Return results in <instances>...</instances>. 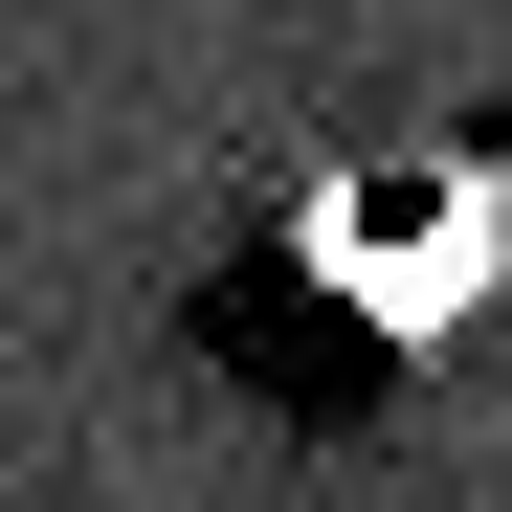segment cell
I'll return each mask as SVG.
<instances>
[{"mask_svg":"<svg viewBox=\"0 0 512 512\" xmlns=\"http://www.w3.org/2000/svg\"><path fill=\"white\" fill-rule=\"evenodd\" d=\"M490 290H512V134H357L201 245L179 334L268 423H401L490 334Z\"/></svg>","mask_w":512,"mask_h":512,"instance_id":"cell-1","label":"cell"}]
</instances>
